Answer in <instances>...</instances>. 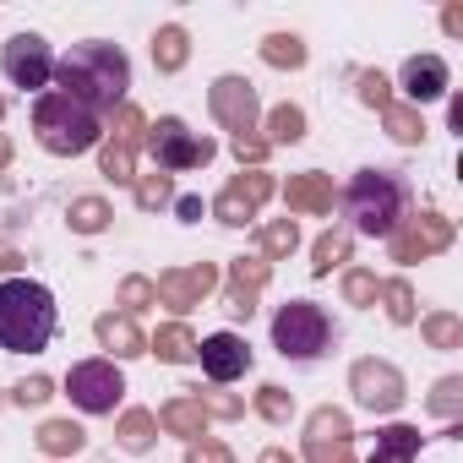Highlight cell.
<instances>
[{
    "label": "cell",
    "mask_w": 463,
    "mask_h": 463,
    "mask_svg": "<svg viewBox=\"0 0 463 463\" xmlns=\"http://www.w3.org/2000/svg\"><path fill=\"white\" fill-rule=\"evenodd\" d=\"M349 436H354V425H349L344 409H333V403L317 409L306 420V463H354Z\"/></svg>",
    "instance_id": "obj_14"
},
{
    "label": "cell",
    "mask_w": 463,
    "mask_h": 463,
    "mask_svg": "<svg viewBox=\"0 0 463 463\" xmlns=\"http://www.w3.org/2000/svg\"><path fill=\"white\" fill-rule=\"evenodd\" d=\"M196 354H202L207 382H218V387L251 371V344H246L241 333H213V338H202V344H196Z\"/></svg>",
    "instance_id": "obj_16"
},
{
    "label": "cell",
    "mask_w": 463,
    "mask_h": 463,
    "mask_svg": "<svg viewBox=\"0 0 463 463\" xmlns=\"http://www.w3.org/2000/svg\"><path fill=\"white\" fill-rule=\"evenodd\" d=\"M153 420H158L169 436H185V441H202V436H207V414H202L196 398H169Z\"/></svg>",
    "instance_id": "obj_20"
},
{
    "label": "cell",
    "mask_w": 463,
    "mask_h": 463,
    "mask_svg": "<svg viewBox=\"0 0 463 463\" xmlns=\"http://www.w3.org/2000/svg\"><path fill=\"white\" fill-rule=\"evenodd\" d=\"M257 246H262V262H268V268H273V262H289L295 246H300V223H295V218H273V223H262Z\"/></svg>",
    "instance_id": "obj_23"
},
{
    "label": "cell",
    "mask_w": 463,
    "mask_h": 463,
    "mask_svg": "<svg viewBox=\"0 0 463 463\" xmlns=\"http://www.w3.org/2000/svg\"><path fill=\"white\" fill-rule=\"evenodd\" d=\"M185 463H235V452H229L223 441H213V436H202V441L185 447Z\"/></svg>",
    "instance_id": "obj_44"
},
{
    "label": "cell",
    "mask_w": 463,
    "mask_h": 463,
    "mask_svg": "<svg viewBox=\"0 0 463 463\" xmlns=\"http://www.w3.org/2000/svg\"><path fill=\"white\" fill-rule=\"evenodd\" d=\"M33 441H39V452H50V458H77L82 441H88V430H82L77 420H44Z\"/></svg>",
    "instance_id": "obj_22"
},
{
    "label": "cell",
    "mask_w": 463,
    "mask_h": 463,
    "mask_svg": "<svg viewBox=\"0 0 463 463\" xmlns=\"http://www.w3.org/2000/svg\"><path fill=\"white\" fill-rule=\"evenodd\" d=\"M268 279H273V268L262 257H235L229 262V279H223V311L251 322L257 317V295L268 289Z\"/></svg>",
    "instance_id": "obj_15"
},
{
    "label": "cell",
    "mask_w": 463,
    "mask_h": 463,
    "mask_svg": "<svg viewBox=\"0 0 463 463\" xmlns=\"http://www.w3.org/2000/svg\"><path fill=\"white\" fill-rule=\"evenodd\" d=\"M142 137H147V120H142V109L126 99L115 115H109V142H126V147H142Z\"/></svg>",
    "instance_id": "obj_34"
},
{
    "label": "cell",
    "mask_w": 463,
    "mask_h": 463,
    "mask_svg": "<svg viewBox=\"0 0 463 463\" xmlns=\"http://www.w3.org/2000/svg\"><path fill=\"white\" fill-rule=\"evenodd\" d=\"M333 202H338V191H333V175H322V169L289 175V185H284L289 213H333Z\"/></svg>",
    "instance_id": "obj_19"
},
{
    "label": "cell",
    "mask_w": 463,
    "mask_h": 463,
    "mask_svg": "<svg viewBox=\"0 0 463 463\" xmlns=\"http://www.w3.org/2000/svg\"><path fill=\"white\" fill-rule=\"evenodd\" d=\"M6 164H12V142H6V137H0V169H6Z\"/></svg>",
    "instance_id": "obj_50"
},
{
    "label": "cell",
    "mask_w": 463,
    "mask_h": 463,
    "mask_svg": "<svg viewBox=\"0 0 463 463\" xmlns=\"http://www.w3.org/2000/svg\"><path fill=\"white\" fill-rule=\"evenodd\" d=\"M175 202V180L169 175H137V207L153 213V207H169Z\"/></svg>",
    "instance_id": "obj_38"
},
{
    "label": "cell",
    "mask_w": 463,
    "mask_h": 463,
    "mask_svg": "<svg viewBox=\"0 0 463 463\" xmlns=\"http://www.w3.org/2000/svg\"><path fill=\"white\" fill-rule=\"evenodd\" d=\"M349 246H354L349 229H327V235L311 246V273H317V279H327L333 268H344V262H349Z\"/></svg>",
    "instance_id": "obj_27"
},
{
    "label": "cell",
    "mask_w": 463,
    "mask_h": 463,
    "mask_svg": "<svg viewBox=\"0 0 463 463\" xmlns=\"http://www.w3.org/2000/svg\"><path fill=\"white\" fill-rule=\"evenodd\" d=\"M120 306H126V317H131V311H147V306H158V289H153V279H126V284H120Z\"/></svg>",
    "instance_id": "obj_42"
},
{
    "label": "cell",
    "mask_w": 463,
    "mask_h": 463,
    "mask_svg": "<svg viewBox=\"0 0 463 463\" xmlns=\"http://www.w3.org/2000/svg\"><path fill=\"white\" fill-rule=\"evenodd\" d=\"M425 409L441 414V420H458V414H463V376H441L436 392L425 398Z\"/></svg>",
    "instance_id": "obj_37"
},
{
    "label": "cell",
    "mask_w": 463,
    "mask_h": 463,
    "mask_svg": "<svg viewBox=\"0 0 463 463\" xmlns=\"http://www.w3.org/2000/svg\"><path fill=\"white\" fill-rule=\"evenodd\" d=\"M153 289H158V306H169L175 317H185V311H196L218 289V268H207V262H196V268H164L153 279Z\"/></svg>",
    "instance_id": "obj_13"
},
{
    "label": "cell",
    "mask_w": 463,
    "mask_h": 463,
    "mask_svg": "<svg viewBox=\"0 0 463 463\" xmlns=\"http://www.w3.org/2000/svg\"><path fill=\"white\" fill-rule=\"evenodd\" d=\"M93 338H99V349H109V360H137V354H147V338H142V327H137L126 311H104V317L93 322Z\"/></svg>",
    "instance_id": "obj_18"
},
{
    "label": "cell",
    "mask_w": 463,
    "mask_h": 463,
    "mask_svg": "<svg viewBox=\"0 0 463 463\" xmlns=\"http://www.w3.org/2000/svg\"><path fill=\"white\" fill-rule=\"evenodd\" d=\"M257 463H300V458H295L289 447H262V458H257Z\"/></svg>",
    "instance_id": "obj_49"
},
{
    "label": "cell",
    "mask_w": 463,
    "mask_h": 463,
    "mask_svg": "<svg viewBox=\"0 0 463 463\" xmlns=\"http://www.w3.org/2000/svg\"><path fill=\"white\" fill-rule=\"evenodd\" d=\"M55 338V295L33 279L0 284V349L6 354H39Z\"/></svg>",
    "instance_id": "obj_3"
},
{
    "label": "cell",
    "mask_w": 463,
    "mask_h": 463,
    "mask_svg": "<svg viewBox=\"0 0 463 463\" xmlns=\"http://www.w3.org/2000/svg\"><path fill=\"white\" fill-rule=\"evenodd\" d=\"M333 344H338V327H333V317H327L317 300H289V306H279V317H273V349H279L284 360L311 365V360H322Z\"/></svg>",
    "instance_id": "obj_5"
},
{
    "label": "cell",
    "mask_w": 463,
    "mask_h": 463,
    "mask_svg": "<svg viewBox=\"0 0 463 463\" xmlns=\"http://www.w3.org/2000/svg\"><path fill=\"white\" fill-rule=\"evenodd\" d=\"M0 71H6L12 88H28V93H50L55 82V55L39 33H17L6 50H0Z\"/></svg>",
    "instance_id": "obj_11"
},
{
    "label": "cell",
    "mask_w": 463,
    "mask_h": 463,
    "mask_svg": "<svg viewBox=\"0 0 463 463\" xmlns=\"http://www.w3.org/2000/svg\"><path fill=\"white\" fill-rule=\"evenodd\" d=\"M414 458H420V430L414 425H387V430H376L365 463H414Z\"/></svg>",
    "instance_id": "obj_21"
},
{
    "label": "cell",
    "mask_w": 463,
    "mask_h": 463,
    "mask_svg": "<svg viewBox=\"0 0 463 463\" xmlns=\"http://www.w3.org/2000/svg\"><path fill=\"white\" fill-rule=\"evenodd\" d=\"M387 246H392V262L414 268V262H425V257H436V251L452 246V218H441V213H409L387 235Z\"/></svg>",
    "instance_id": "obj_9"
},
{
    "label": "cell",
    "mask_w": 463,
    "mask_h": 463,
    "mask_svg": "<svg viewBox=\"0 0 463 463\" xmlns=\"http://www.w3.org/2000/svg\"><path fill=\"white\" fill-rule=\"evenodd\" d=\"M262 61L273 71H300L306 66V39L300 33H268L262 39Z\"/></svg>",
    "instance_id": "obj_28"
},
{
    "label": "cell",
    "mask_w": 463,
    "mask_h": 463,
    "mask_svg": "<svg viewBox=\"0 0 463 463\" xmlns=\"http://www.w3.org/2000/svg\"><path fill=\"white\" fill-rule=\"evenodd\" d=\"M115 441H120L126 452H147V447L158 441V420H153V409H126L120 425H115Z\"/></svg>",
    "instance_id": "obj_26"
},
{
    "label": "cell",
    "mask_w": 463,
    "mask_h": 463,
    "mask_svg": "<svg viewBox=\"0 0 463 463\" xmlns=\"http://www.w3.org/2000/svg\"><path fill=\"white\" fill-rule=\"evenodd\" d=\"M33 137H39L44 153L77 158V153H88V147L104 142V126H99V115H93L88 104H77L71 93L50 88V93L33 99Z\"/></svg>",
    "instance_id": "obj_4"
},
{
    "label": "cell",
    "mask_w": 463,
    "mask_h": 463,
    "mask_svg": "<svg viewBox=\"0 0 463 463\" xmlns=\"http://www.w3.org/2000/svg\"><path fill=\"white\" fill-rule=\"evenodd\" d=\"M142 147L153 153L158 175H185V169H202V164H213V153H218V142L196 137V131H191L180 115H164L158 126H147Z\"/></svg>",
    "instance_id": "obj_6"
},
{
    "label": "cell",
    "mask_w": 463,
    "mask_h": 463,
    "mask_svg": "<svg viewBox=\"0 0 463 463\" xmlns=\"http://www.w3.org/2000/svg\"><path fill=\"white\" fill-rule=\"evenodd\" d=\"M441 28L458 39V33H463V6H447V12H441Z\"/></svg>",
    "instance_id": "obj_48"
},
{
    "label": "cell",
    "mask_w": 463,
    "mask_h": 463,
    "mask_svg": "<svg viewBox=\"0 0 463 463\" xmlns=\"http://www.w3.org/2000/svg\"><path fill=\"white\" fill-rule=\"evenodd\" d=\"M382 126H387V137L403 142V147H420V142H425V120H420V109H409V104H387V109H382Z\"/></svg>",
    "instance_id": "obj_31"
},
{
    "label": "cell",
    "mask_w": 463,
    "mask_h": 463,
    "mask_svg": "<svg viewBox=\"0 0 463 463\" xmlns=\"http://www.w3.org/2000/svg\"><path fill=\"white\" fill-rule=\"evenodd\" d=\"M273 147L262 142V137H241L235 142V158H241V169H262V158H268Z\"/></svg>",
    "instance_id": "obj_45"
},
{
    "label": "cell",
    "mask_w": 463,
    "mask_h": 463,
    "mask_svg": "<svg viewBox=\"0 0 463 463\" xmlns=\"http://www.w3.org/2000/svg\"><path fill=\"white\" fill-rule=\"evenodd\" d=\"M185 61H191V39H185V28H180V23L158 28V33H153V66H158L164 77H175Z\"/></svg>",
    "instance_id": "obj_24"
},
{
    "label": "cell",
    "mask_w": 463,
    "mask_h": 463,
    "mask_svg": "<svg viewBox=\"0 0 463 463\" xmlns=\"http://www.w3.org/2000/svg\"><path fill=\"white\" fill-rule=\"evenodd\" d=\"M44 398H55V382L50 376H28V382L12 387V403H23V409H39Z\"/></svg>",
    "instance_id": "obj_43"
},
{
    "label": "cell",
    "mask_w": 463,
    "mask_h": 463,
    "mask_svg": "<svg viewBox=\"0 0 463 463\" xmlns=\"http://www.w3.org/2000/svg\"><path fill=\"white\" fill-rule=\"evenodd\" d=\"M66 398L82 414H115V403L126 398V376L115 360H82L66 371Z\"/></svg>",
    "instance_id": "obj_7"
},
{
    "label": "cell",
    "mask_w": 463,
    "mask_h": 463,
    "mask_svg": "<svg viewBox=\"0 0 463 463\" xmlns=\"http://www.w3.org/2000/svg\"><path fill=\"white\" fill-rule=\"evenodd\" d=\"M420 333H425L430 349H463V322H458L452 311H430V317L420 322Z\"/></svg>",
    "instance_id": "obj_33"
},
{
    "label": "cell",
    "mask_w": 463,
    "mask_h": 463,
    "mask_svg": "<svg viewBox=\"0 0 463 463\" xmlns=\"http://www.w3.org/2000/svg\"><path fill=\"white\" fill-rule=\"evenodd\" d=\"M147 349H153L164 365H185V360H196V338H191V327H185V322L158 327V333L147 338Z\"/></svg>",
    "instance_id": "obj_25"
},
{
    "label": "cell",
    "mask_w": 463,
    "mask_h": 463,
    "mask_svg": "<svg viewBox=\"0 0 463 463\" xmlns=\"http://www.w3.org/2000/svg\"><path fill=\"white\" fill-rule=\"evenodd\" d=\"M279 191V180L268 175V169H241L235 180H229L223 191H218V202H213V218L218 223H229V229H246L257 213H262V202Z\"/></svg>",
    "instance_id": "obj_12"
},
{
    "label": "cell",
    "mask_w": 463,
    "mask_h": 463,
    "mask_svg": "<svg viewBox=\"0 0 463 463\" xmlns=\"http://www.w3.org/2000/svg\"><path fill=\"white\" fill-rule=\"evenodd\" d=\"M175 213H180L185 223H196V218H202V196H180V202H175Z\"/></svg>",
    "instance_id": "obj_46"
},
{
    "label": "cell",
    "mask_w": 463,
    "mask_h": 463,
    "mask_svg": "<svg viewBox=\"0 0 463 463\" xmlns=\"http://www.w3.org/2000/svg\"><path fill=\"white\" fill-rule=\"evenodd\" d=\"M354 82H360V104H365V109H387V104H392V82H387L382 71H360Z\"/></svg>",
    "instance_id": "obj_41"
},
{
    "label": "cell",
    "mask_w": 463,
    "mask_h": 463,
    "mask_svg": "<svg viewBox=\"0 0 463 463\" xmlns=\"http://www.w3.org/2000/svg\"><path fill=\"white\" fill-rule=\"evenodd\" d=\"M99 169H104L109 180H120V185H137V147L104 142V147H99Z\"/></svg>",
    "instance_id": "obj_32"
},
{
    "label": "cell",
    "mask_w": 463,
    "mask_h": 463,
    "mask_svg": "<svg viewBox=\"0 0 463 463\" xmlns=\"http://www.w3.org/2000/svg\"><path fill=\"white\" fill-rule=\"evenodd\" d=\"M376 295H382V300H387V317H392V322H398V327H409V322H414V317H420V311H414V289H409V284H403V279H387V284H382V289H376Z\"/></svg>",
    "instance_id": "obj_36"
},
{
    "label": "cell",
    "mask_w": 463,
    "mask_h": 463,
    "mask_svg": "<svg viewBox=\"0 0 463 463\" xmlns=\"http://www.w3.org/2000/svg\"><path fill=\"white\" fill-rule=\"evenodd\" d=\"M55 82L61 93H71L77 104H88L93 115H115L126 104V88H131V61L120 44H104V39H82L66 50V61H55Z\"/></svg>",
    "instance_id": "obj_1"
},
{
    "label": "cell",
    "mask_w": 463,
    "mask_h": 463,
    "mask_svg": "<svg viewBox=\"0 0 463 463\" xmlns=\"http://www.w3.org/2000/svg\"><path fill=\"white\" fill-rule=\"evenodd\" d=\"M109 202L104 196H77L71 207H66V223L77 229V235H104V229H109Z\"/></svg>",
    "instance_id": "obj_30"
},
{
    "label": "cell",
    "mask_w": 463,
    "mask_h": 463,
    "mask_svg": "<svg viewBox=\"0 0 463 463\" xmlns=\"http://www.w3.org/2000/svg\"><path fill=\"white\" fill-rule=\"evenodd\" d=\"M23 262H28V257H23L17 246H6V241H0V268H6V273H17Z\"/></svg>",
    "instance_id": "obj_47"
},
{
    "label": "cell",
    "mask_w": 463,
    "mask_h": 463,
    "mask_svg": "<svg viewBox=\"0 0 463 463\" xmlns=\"http://www.w3.org/2000/svg\"><path fill=\"white\" fill-rule=\"evenodd\" d=\"M376 289H382L376 273H365V268H349L344 273V300L349 306H376Z\"/></svg>",
    "instance_id": "obj_40"
},
{
    "label": "cell",
    "mask_w": 463,
    "mask_h": 463,
    "mask_svg": "<svg viewBox=\"0 0 463 463\" xmlns=\"http://www.w3.org/2000/svg\"><path fill=\"white\" fill-rule=\"evenodd\" d=\"M349 392H354V403L371 409V414H392V409H403V398H409L403 371H398L392 360H376V354L349 365Z\"/></svg>",
    "instance_id": "obj_8"
},
{
    "label": "cell",
    "mask_w": 463,
    "mask_h": 463,
    "mask_svg": "<svg viewBox=\"0 0 463 463\" xmlns=\"http://www.w3.org/2000/svg\"><path fill=\"white\" fill-rule=\"evenodd\" d=\"M300 137H306V109H300V104H279V109L268 115V137H262V142H268V147H295Z\"/></svg>",
    "instance_id": "obj_29"
},
{
    "label": "cell",
    "mask_w": 463,
    "mask_h": 463,
    "mask_svg": "<svg viewBox=\"0 0 463 463\" xmlns=\"http://www.w3.org/2000/svg\"><path fill=\"white\" fill-rule=\"evenodd\" d=\"M196 403H202V414H213V420H241L246 414V398H235V392H191Z\"/></svg>",
    "instance_id": "obj_39"
},
{
    "label": "cell",
    "mask_w": 463,
    "mask_h": 463,
    "mask_svg": "<svg viewBox=\"0 0 463 463\" xmlns=\"http://www.w3.org/2000/svg\"><path fill=\"white\" fill-rule=\"evenodd\" d=\"M0 120H6V99H0Z\"/></svg>",
    "instance_id": "obj_51"
},
{
    "label": "cell",
    "mask_w": 463,
    "mask_h": 463,
    "mask_svg": "<svg viewBox=\"0 0 463 463\" xmlns=\"http://www.w3.org/2000/svg\"><path fill=\"white\" fill-rule=\"evenodd\" d=\"M344 218H349V235H371L387 241L392 229L409 218V180L398 169H360L344 191Z\"/></svg>",
    "instance_id": "obj_2"
},
{
    "label": "cell",
    "mask_w": 463,
    "mask_h": 463,
    "mask_svg": "<svg viewBox=\"0 0 463 463\" xmlns=\"http://www.w3.org/2000/svg\"><path fill=\"white\" fill-rule=\"evenodd\" d=\"M257 414H262L268 425H289V420H295V392H284L279 382L257 387Z\"/></svg>",
    "instance_id": "obj_35"
},
{
    "label": "cell",
    "mask_w": 463,
    "mask_h": 463,
    "mask_svg": "<svg viewBox=\"0 0 463 463\" xmlns=\"http://www.w3.org/2000/svg\"><path fill=\"white\" fill-rule=\"evenodd\" d=\"M398 88H403L409 109H420V104H430V99H447L452 71H447V61H441V55H409V61H403Z\"/></svg>",
    "instance_id": "obj_17"
},
{
    "label": "cell",
    "mask_w": 463,
    "mask_h": 463,
    "mask_svg": "<svg viewBox=\"0 0 463 463\" xmlns=\"http://www.w3.org/2000/svg\"><path fill=\"white\" fill-rule=\"evenodd\" d=\"M207 109H213V120L229 131V137H251L257 131V120H262V104H257V88L246 82V77H218L213 88H207Z\"/></svg>",
    "instance_id": "obj_10"
}]
</instances>
